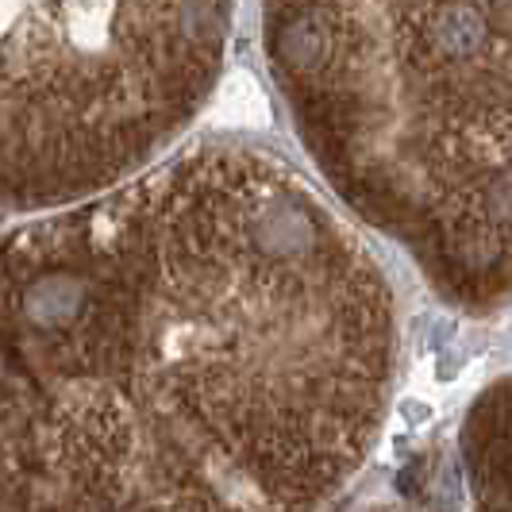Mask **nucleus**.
Instances as JSON below:
<instances>
[{
  "label": "nucleus",
  "mask_w": 512,
  "mask_h": 512,
  "mask_svg": "<svg viewBox=\"0 0 512 512\" xmlns=\"http://www.w3.org/2000/svg\"><path fill=\"white\" fill-rule=\"evenodd\" d=\"M512 0H258L312 170L459 289L505 278Z\"/></svg>",
  "instance_id": "1"
},
{
  "label": "nucleus",
  "mask_w": 512,
  "mask_h": 512,
  "mask_svg": "<svg viewBox=\"0 0 512 512\" xmlns=\"http://www.w3.org/2000/svg\"><path fill=\"white\" fill-rule=\"evenodd\" d=\"M231 0H0V205L147 170L224 74Z\"/></svg>",
  "instance_id": "2"
}]
</instances>
